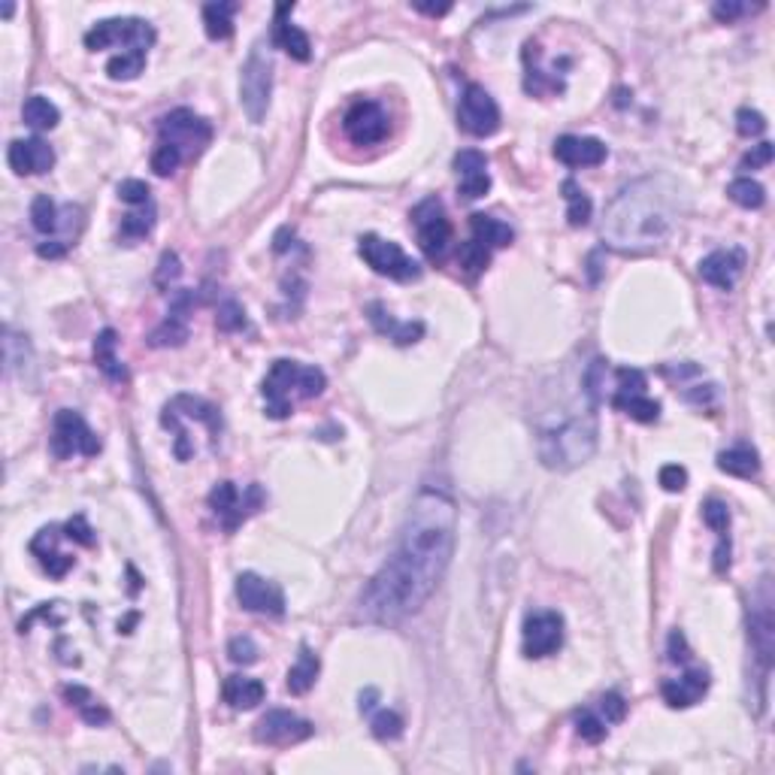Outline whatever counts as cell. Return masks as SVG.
<instances>
[{"label":"cell","mask_w":775,"mask_h":775,"mask_svg":"<svg viewBox=\"0 0 775 775\" xmlns=\"http://www.w3.org/2000/svg\"><path fill=\"white\" fill-rule=\"evenodd\" d=\"M458 509L449 494L425 488L412 500L394 555L361 594V615L375 624H400L430 600L452 564Z\"/></svg>","instance_id":"cell-1"},{"label":"cell","mask_w":775,"mask_h":775,"mask_svg":"<svg viewBox=\"0 0 775 775\" xmlns=\"http://www.w3.org/2000/svg\"><path fill=\"white\" fill-rule=\"evenodd\" d=\"M682 191L669 176H645L618 191L603 221V239L624 254H642L667 243L678 221Z\"/></svg>","instance_id":"cell-2"},{"label":"cell","mask_w":775,"mask_h":775,"mask_svg":"<svg viewBox=\"0 0 775 775\" xmlns=\"http://www.w3.org/2000/svg\"><path fill=\"white\" fill-rule=\"evenodd\" d=\"M597 452V412L594 406L585 412H573L564 421L539 430V461L548 469L566 473L590 461Z\"/></svg>","instance_id":"cell-3"},{"label":"cell","mask_w":775,"mask_h":775,"mask_svg":"<svg viewBox=\"0 0 775 775\" xmlns=\"http://www.w3.org/2000/svg\"><path fill=\"white\" fill-rule=\"evenodd\" d=\"M270 91H273V61L261 46H254L243 64V76H239V103L254 125H261L267 116Z\"/></svg>","instance_id":"cell-4"},{"label":"cell","mask_w":775,"mask_h":775,"mask_svg":"<svg viewBox=\"0 0 775 775\" xmlns=\"http://www.w3.org/2000/svg\"><path fill=\"white\" fill-rule=\"evenodd\" d=\"M155 43V28L142 19H107L98 22L85 34V46L91 52L109 49V46H127V49L146 52Z\"/></svg>","instance_id":"cell-5"},{"label":"cell","mask_w":775,"mask_h":775,"mask_svg":"<svg viewBox=\"0 0 775 775\" xmlns=\"http://www.w3.org/2000/svg\"><path fill=\"white\" fill-rule=\"evenodd\" d=\"M357 252H361V258L370 263L379 276L397 279V282H412V279L421 276L418 261H412L409 254H406L397 243H391V239L366 234V237H361Z\"/></svg>","instance_id":"cell-6"},{"label":"cell","mask_w":775,"mask_h":775,"mask_svg":"<svg viewBox=\"0 0 775 775\" xmlns=\"http://www.w3.org/2000/svg\"><path fill=\"white\" fill-rule=\"evenodd\" d=\"M49 449L58 461H67L73 454H91L100 452V439L91 434V427L85 425V418L73 409H61L55 415V425H52V439H49Z\"/></svg>","instance_id":"cell-7"},{"label":"cell","mask_w":775,"mask_h":775,"mask_svg":"<svg viewBox=\"0 0 775 775\" xmlns=\"http://www.w3.org/2000/svg\"><path fill=\"white\" fill-rule=\"evenodd\" d=\"M412 225L418 230V245L430 261H443L452 243V225L445 219V210L436 197L418 203L412 210Z\"/></svg>","instance_id":"cell-8"},{"label":"cell","mask_w":775,"mask_h":775,"mask_svg":"<svg viewBox=\"0 0 775 775\" xmlns=\"http://www.w3.org/2000/svg\"><path fill=\"white\" fill-rule=\"evenodd\" d=\"M158 133H161V142H170L182 155H201L206 142L212 140V127L191 109H173L170 116H164Z\"/></svg>","instance_id":"cell-9"},{"label":"cell","mask_w":775,"mask_h":775,"mask_svg":"<svg viewBox=\"0 0 775 775\" xmlns=\"http://www.w3.org/2000/svg\"><path fill=\"white\" fill-rule=\"evenodd\" d=\"M300 370L297 361H276L270 366L267 379L261 385L263 403H267V415L282 421L291 415V394L300 397Z\"/></svg>","instance_id":"cell-10"},{"label":"cell","mask_w":775,"mask_h":775,"mask_svg":"<svg viewBox=\"0 0 775 775\" xmlns=\"http://www.w3.org/2000/svg\"><path fill=\"white\" fill-rule=\"evenodd\" d=\"M461 127L473 137H491L500 131V107L482 85H467L458 109Z\"/></svg>","instance_id":"cell-11"},{"label":"cell","mask_w":775,"mask_h":775,"mask_svg":"<svg viewBox=\"0 0 775 775\" xmlns=\"http://www.w3.org/2000/svg\"><path fill=\"white\" fill-rule=\"evenodd\" d=\"M521 645L527 658H548L564 645V618L557 612H533L524 621Z\"/></svg>","instance_id":"cell-12"},{"label":"cell","mask_w":775,"mask_h":775,"mask_svg":"<svg viewBox=\"0 0 775 775\" xmlns=\"http://www.w3.org/2000/svg\"><path fill=\"white\" fill-rule=\"evenodd\" d=\"M342 131L357 146H373L388 137V113L373 100H357L342 118Z\"/></svg>","instance_id":"cell-13"},{"label":"cell","mask_w":775,"mask_h":775,"mask_svg":"<svg viewBox=\"0 0 775 775\" xmlns=\"http://www.w3.org/2000/svg\"><path fill=\"white\" fill-rule=\"evenodd\" d=\"M237 600L243 609L258 615H282L285 612V594L276 581H267L258 573H243L237 579Z\"/></svg>","instance_id":"cell-14"},{"label":"cell","mask_w":775,"mask_h":775,"mask_svg":"<svg viewBox=\"0 0 775 775\" xmlns=\"http://www.w3.org/2000/svg\"><path fill=\"white\" fill-rule=\"evenodd\" d=\"M309 736H313V724L300 721L297 715L285 712V709L267 712L254 727V739L267 742V745H288V742H303Z\"/></svg>","instance_id":"cell-15"},{"label":"cell","mask_w":775,"mask_h":775,"mask_svg":"<svg viewBox=\"0 0 775 775\" xmlns=\"http://www.w3.org/2000/svg\"><path fill=\"white\" fill-rule=\"evenodd\" d=\"M751 645H754V651H757V658H761L763 669H770L772 667V651H775V618H772L770 579H763L761 600H754V609H751Z\"/></svg>","instance_id":"cell-16"},{"label":"cell","mask_w":775,"mask_h":775,"mask_svg":"<svg viewBox=\"0 0 775 775\" xmlns=\"http://www.w3.org/2000/svg\"><path fill=\"white\" fill-rule=\"evenodd\" d=\"M6 161L19 176H39L49 173L55 167V149L46 140L30 137V140H15L6 149Z\"/></svg>","instance_id":"cell-17"},{"label":"cell","mask_w":775,"mask_h":775,"mask_svg":"<svg viewBox=\"0 0 775 775\" xmlns=\"http://www.w3.org/2000/svg\"><path fill=\"white\" fill-rule=\"evenodd\" d=\"M742 270H745V252L742 249H721L700 261L702 282H709L712 288H721V291H730V288L736 285Z\"/></svg>","instance_id":"cell-18"},{"label":"cell","mask_w":775,"mask_h":775,"mask_svg":"<svg viewBox=\"0 0 775 775\" xmlns=\"http://www.w3.org/2000/svg\"><path fill=\"white\" fill-rule=\"evenodd\" d=\"M606 146L597 137H557L555 142V158L566 167H597L606 161Z\"/></svg>","instance_id":"cell-19"},{"label":"cell","mask_w":775,"mask_h":775,"mask_svg":"<svg viewBox=\"0 0 775 775\" xmlns=\"http://www.w3.org/2000/svg\"><path fill=\"white\" fill-rule=\"evenodd\" d=\"M709 691V673L706 669H688L682 678H676V682H667L663 685V700L669 702L673 709H688L693 706L702 693Z\"/></svg>","instance_id":"cell-20"},{"label":"cell","mask_w":775,"mask_h":775,"mask_svg":"<svg viewBox=\"0 0 775 775\" xmlns=\"http://www.w3.org/2000/svg\"><path fill=\"white\" fill-rule=\"evenodd\" d=\"M179 415H185V418H194V421H203V425L210 427L215 436H219L221 415H219V409H215L212 403L201 400V397H191V394H179V397H173V400L164 406L161 418H179Z\"/></svg>","instance_id":"cell-21"},{"label":"cell","mask_w":775,"mask_h":775,"mask_svg":"<svg viewBox=\"0 0 775 775\" xmlns=\"http://www.w3.org/2000/svg\"><path fill=\"white\" fill-rule=\"evenodd\" d=\"M210 509L221 518V521H225L228 530H234V527L249 515V509H245V503H243V497H239V491L234 488V482L215 485V488L210 491Z\"/></svg>","instance_id":"cell-22"},{"label":"cell","mask_w":775,"mask_h":775,"mask_svg":"<svg viewBox=\"0 0 775 775\" xmlns=\"http://www.w3.org/2000/svg\"><path fill=\"white\" fill-rule=\"evenodd\" d=\"M294 6H288V4H282L276 10V43H279V49H285L288 55H291L294 61H309L313 58V43H309V37L303 34L300 28H294L291 22H285V15L291 13Z\"/></svg>","instance_id":"cell-23"},{"label":"cell","mask_w":775,"mask_h":775,"mask_svg":"<svg viewBox=\"0 0 775 775\" xmlns=\"http://www.w3.org/2000/svg\"><path fill=\"white\" fill-rule=\"evenodd\" d=\"M263 685L258 678H249V676H228L225 678V688H221V697L225 702H230L239 712H249L258 702H263Z\"/></svg>","instance_id":"cell-24"},{"label":"cell","mask_w":775,"mask_h":775,"mask_svg":"<svg viewBox=\"0 0 775 775\" xmlns=\"http://www.w3.org/2000/svg\"><path fill=\"white\" fill-rule=\"evenodd\" d=\"M469 228H473V239L476 243H482L485 249H506V245H512V228L506 225V221L494 219V215H469Z\"/></svg>","instance_id":"cell-25"},{"label":"cell","mask_w":775,"mask_h":775,"mask_svg":"<svg viewBox=\"0 0 775 775\" xmlns=\"http://www.w3.org/2000/svg\"><path fill=\"white\" fill-rule=\"evenodd\" d=\"M718 469L727 476L736 478H754L761 473V461H757L754 449H745V445H736V449H727L718 454Z\"/></svg>","instance_id":"cell-26"},{"label":"cell","mask_w":775,"mask_h":775,"mask_svg":"<svg viewBox=\"0 0 775 775\" xmlns=\"http://www.w3.org/2000/svg\"><path fill=\"white\" fill-rule=\"evenodd\" d=\"M318 669H322V663H318V654L309 651L306 645H303L300 654H297V663H294V667L288 669V691L297 693V697H300V693H306V691L315 685Z\"/></svg>","instance_id":"cell-27"},{"label":"cell","mask_w":775,"mask_h":775,"mask_svg":"<svg viewBox=\"0 0 775 775\" xmlns=\"http://www.w3.org/2000/svg\"><path fill=\"white\" fill-rule=\"evenodd\" d=\"M612 406L615 409H621L624 415H630V418L639 421V425H654V421L660 418V403L651 400V397H645V394H615Z\"/></svg>","instance_id":"cell-28"},{"label":"cell","mask_w":775,"mask_h":775,"mask_svg":"<svg viewBox=\"0 0 775 775\" xmlns=\"http://www.w3.org/2000/svg\"><path fill=\"white\" fill-rule=\"evenodd\" d=\"M22 118H25V125L34 127V131H52V127L61 122V113L49 98L34 94V98H28L25 107H22Z\"/></svg>","instance_id":"cell-29"},{"label":"cell","mask_w":775,"mask_h":775,"mask_svg":"<svg viewBox=\"0 0 775 775\" xmlns=\"http://www.w3.org/2000/svg\"><path fill=\"white\" fill-rule=\"evenodd\" d=\"M116 331H103L98 340H94V361L103 373L109 375L113 382H127V370L125 364L116 357Z\"/></svg>","instance_id":"cell-30"},{"label":"cell","mask_w":775,"mask_h":775,"mask_svg":"<svg viewBox=\"0 0 775 775\" xmlns=\"http://www.w3.org/2000/svg\"><path fill=\"white\" fill-rule=\"evenodd\" d=\"M64 700L70 702V706H76V712L85 718L88 724H107L109 721V712L107 709L100 706L98 700L91 697V691L88 688H79V685H67V688H64Z\"/></svg>","instance_id":"cell-31"},{"label":"cell","mask_w":775,"mask_h":775,"mask_svg":"<svg viewBox=\"0 0 775 775\" xmlns=\"http://www.w3.org/2000/svg\"><path fill=\"white\" fill-rule=\"evenodd\" d=\"M142 67H146V52L140 49H125L122 55H113L107 61V73L116 82H131L142 73Z\"/></svg>","instance_id":"cell-32"},{"label":"cell","mask_w":775,"mask_h":775,"mask_svg":"<svg viewBox=\"0 0 775 775\" xmlns=\"http://www.w3.org/2000/svg\"><path fill=\"white\" fill-rule=\"evenodd\" d=\"M727 197L736 206H742V210H761L766 203V188L757 179L742 176V179H733L730 185H727Z\"/></svg>","instance_id":"cell-33"},{"label":"cell","mask_w":775,"mask_h":775,"mask_svg":"<svg viewBox=\"0 0 775 775\" xmlns=\"http://www.w3.org/2000/svg\"><path fill=\"white\" fill-rule=\"evenodd\" d=\"M564 197H566V219H570L573 228H585L590 221V212H594V203H590V197L581 191L579 185H575L573 179L564 182Z\"/></svg>","instance_id":"cell-34"},{"label":"cell","mask_w":775,"mask_h":775,"mask_svg":"<svg viewBox=\"0 0 775 775\" xmlns=\"http://www.w3.org/2000/svg\"><path fill=\"white\" fill-rule=\"evenodd\" d=\"M237 13V4H210L203 6V25L210 39H228L234 34V19L230 15Z\"/></svg>","instance_id":"cell-35"},{"label":"cell","mask_w":775,"mask_h":775,"mask_svg":"<svg viewBox=\"0 0 775 775\" xmlns=\"http://www.w3.org/2000/svg\"><path fill=\"white\" fill-rule=\"evenodd\" d=\"M188 340V327H185V315L173 313L167 322L158 327L155 333L149 337V342L155 349H164V346H182V342Z\"/></svg>","instance_id":"cell-36"},{"label":"cell","mask_w":775,"mask_h":775,"mask_svg":"<svg viewBox=\"0 0 775 775\" xmlns=\"http://www.w3.org/2000/svg\"><path fill=\"white\" fill-rule=\"evenodd\" d=\"M30 225H34L39 234H52V230L58 228V210H55V203L46 194L34 197V203H30Z\"/></svg>","instance_id":"cell-37"},{"label":"cell","mask_w":775,"mask_h":775,"mask_svg":"<svg viewBox=\"0 0 775 775\" xmlns=\"http://www.w3.org/2000/svg\"><path fill=\"white\" fill-rule=\"evenodd\" d=\"M458 261H461V267L467 270V273H473V276H476V273H482V270L491 263V249H485L482 243H476V239H469V243H463V245H461Z\"/></svg>","instance_id":"cell-38"},{"label":"cell","mask_w":775,"mask_h":775,"mask_svg":"<svg viewBox=\"0 0 775 775\" xmlns=\"http://www.w3.org/2000/svg\"><path fill=\"white\" fill-rule=\"evenodd\" d=\"M370 730H373V736H375V739H382V742L400 739V733H403V718L397 715V712H388V709H382V712L370 721Z\"/></svg>","instance_id":"cell-39"},{"label":"cell","mask_w":775,"mask_h":775,"mask_svg":"<svg viewBox=\"0 0 775 775\" xmlns=\"http://www.w3.org/2000/svg\"><path fill=\"white\" fill-rule=\"evenodd\" d=\"M454 170H458L461 179L488 173V158H485V151H478V149H461L458 155H454Z\"/></svg>","instance_id":"cell-40"},{"label":"cell","mask_w":775,"mask_h":775,"mask_svg":"<svg viewBox=\"0 0 775 775\" xmlns=\"http://www.w3.org/2000/svg\"><path fill=\"white\" fill-rule=\"evenodd\" d=\"M155 228V206H146V212H131V215H125V221H122V237H127V239H140V237H146L149 230Z\"/></svg>","instance_id":"cell-41"},{"label":"cell","mask_w":775,"mask_h":775,"mask_svg":"<svg viewBox=\"0 0 775 775\" xmlns=\"http://www.w3.org/2000/svg\"><path fill=\"white\" fill-rule=\"evenodd\" d=\"M182 151L170 146V142H158V149L151 151V170H155L158 176H170L176 173V167L182 164Z\"/></svg>","instance_id":"cell-42"},{"label":"cell","mask_w":775,"mask_h":775,"mask_svg":"<svg viewBox=\"0 0 775 775\" xmlns=\"http://www.w3.org/2000/svg\"><path fill=\"white\" fill-rule=\"evenodd\" d=\"M575 733L585 742H590V745H597V742L606 739V721L594 712H579L575 715Z\"/></svg>","instance_id":"cell-43"},{"label":"cell","mask_w":775,"mask_h":775,"mask_svg":"<svg viewBox=\"0 0 775 775\" xmlns=\"http://www.w3.org/2000/svg\"><path fill=\"white\" fill-rule=\"evenodd\" d=\"M228 658L234 663H243V667H249V663L258 660V645H254L252 636H234L228 642Z\"/></svg>","instance_id":"cell-44"},{"label":"cell","mask_w":775,"mask_h":775,"mask_svg":"<svg viewBox=\"0 0 775 775\" xmlns=\"http://www.w3.org/2000/svg\"><path fill=\"white\" fill-rule=\"evenodd\" d=\"M702 521L712 527L715 533H727V527H730V509H727V503L709 500L706 506H702Z\"/></svg>","instance_id":"cell-45"},{"label":"cell","mask_w":775,"mask_h":775,"mask_svg":"<svg viewBox=\"0 0 775 775\" xmlns=\"http://www.w3.org/2000/svg\"><path fill=\"white\" fill-rule=\"evenodd\" d=\"M736 131L742 133V137H761V133L766 131V118L757 113V109H739L736 113Z\"/></svg>","instance_id":"cell-46"},{"label":"cell","mask_w":775,"mask_h":775,"mask_svg":"<svg viewBox=\"0 0 775 775\" xmlns=\"http://www.w3.org/2000/svg\"><path fill=\"white\" fill-rule=\"evenodd\" d=\"M215 324H219L221 331H239V327L245 324V313H243V306H239V303H234V300L221 303V306H219V315H215Z\"/></svg>","instance_id":"cell-47"},{"label":"cell","mask_w":775,"mask_h":775,"mask_svg":"<svg viewBox=\"0 0 775 775\" xmlns=\"http://www.w3.org/2000/svg\"><path fill=\"white\" fill-rule=\"evenodd\" d=\"M327 388V379L318 366H303L300 370V397H318Z\"/></svg>","instance_id":"cell-48"},{"label":"cell","mask_w":775,"mask_h":775,"mask_svg":"<svg viewBox=\"0 0 775 775\" xmlns=\"http://www.w3.org/2000/svg\"><path fill=\"white\" fill-rule=\"evenodd\" d=\"M149 194H151L149 185L140 179H125L122 185H118V197L131 206H149Z\"/></svg>","instance_id":"cell-49"},{"label":"cell","mask_w":775,"mask_h":775,"mask_svg":"<svg viewBox=\"0 0 775 775\" xmlns=\"http://www.w3.org/2000/svg\"><path fill=\"white\" fill-rule=\"evenodd\" d=\"M685 485H688V469L678 467V463H667V467L660 469V488L669 491V494H678L685 491Z\"/></svg>","instance_id":"cell-50"},{"label":"cell","mask_w":775,"mask_h":775,"mask_svg":"<svg viewBox=\"0 0 775 775\" xmlns=\"http://www.w3.org/2000/svg\"><path fill=\"white\" fill-rule=\"evenodd\" d=\"M618 375V394H645V373L642 370H624L615 373Z\"/></svg>","instance_id":"cell-51"},{"label":"cell","mask_w":775,"mask_h":775,"mask_svg":"<svg viewBox=\"0 0 775 775\" xmlns=\"http://www.w3.org/2000/svg\"><path fill=\"white\" fill-rule=\"evenodd\" d=\"M64 530H67L64 537L79 542V546H94V530H91V524L85 521V515H73Z\"/></svg>","instance_id":"cell-52"},{"label":"cell","mask_w":775,"mask_h":775,"mask_svg":"<svg viewBox=\"0 0 775 775\" xmlns=\"http://www.w3.org/2000/svg\"><path fill=\"white\" fill-rule=\"evenodd\" d=\"M491 188V176L488 173H478V176H467V179H461V194L467 197V201H478V197H485Z\"/></svg>","instance_id":"cell-53"},{"label":"cell","mask_w":775,"mask_h":775,"mask_svg":"<svg viewBox=\"0 0 775 775\" xmlns=\"http://www.w3.org/2000/svg\"><path fill=\"white\" fill-rule=\"evenodd\" d=\"M39 564H43V570L52 575V579H64V575H67L70 570H73V557H67V555H58V551H52V555H46V557H39Z\"/></svg>","instance_id":"cell-54"},{"label":"cell","mask_w":775,"mask_h":775,"mask_svg":"<svg viewBox=\"0 0 775 775\" xmlns=\"http://www.w3.org/2000/svg\"><path fill=\"white\" fill-rule=\"evenodd\" d=\"M600 712H603L606 724H615V721H621V718H624L627 702H624V697H618V693H606V697L600 700Z\"/></svg>","instance_id":"cell-55"},{"label":"cell","mask_w":775,"mask_h":775,"mask_svg":"<svg viewBox=\"0 0 775 775\" xmlns=\"http://www.w3.org/2000/svg\"><path fill=\"white\" fill-rule=\"evenodd\" d=\"M770 161H772V142H761V146H754L742 158V170H761Z\"/></svg>","instance_id":"cell-56"},{"label":"cell","mask_w":775,"mask_h":775,"mask_svg":"<svg viewBox=\"0 0 775 775\" xmlns=\"http://www.w3.org/2000/svg\"><path fill=\"white\" fill-rule=\"evenodd\" d=\"M182 276V267H179V258H176L173 252H167L164 258H161V267H158V276H155V282L161 285V288H167L170 282H176V279Z\"/></svg>","instance_id":"cell-57"},{"label":"cell","mask_w":775,"mask_h":775,"mask_svg":"<svg viewBox=\"0 0 775 775\" xmlns=\"http://www.w3.org/2000/svg\"><path fill=\"white\" fill-rule=\"evenodd\" d=\"M745 13H751V6L748 4H736V0H727V4H715L712 6V15L718 22H727V25H730V22H736L739 15H745Z\"/></svg>","instance_id":"cell-58"},{"label":"cell","mask_w":775,"mask_h":775,"mask_svg":"<svg viewBox=\"0 0 775 775\" xmlns=\"http://www.w3.org/2000/svg\"><path fill=\"white\" fill-rule=\"evenodd\" d=\"M691 651H688V642H685V633L682 630H673L669 633V660L673 663H688Z\"/></svg>","instance_id":"cell-59"},{"label":"cell","mask_w":775,"mask_h":775,"mask_svg":"<svg viewBox=\"0 0 775 775\" xmlns=\"http://www.w3.org/2000/svg\"><path fill=\"white\" fill-rule=\"evenodd\" d=\"M64 252H67V243H61V239H46V243L37 245L39 258H61Z\"/></svg>","instance_id":"cell-60"},{"label":"cell","mask_w":775,"mask_h":775,"mask_svg":"<svg viewBox=\"0 0 775 775\" xmlns=\"http://www.w3.org/2000/svg\"><path fill=\"white\" fill-rule=\"evenodd\" d=\"M730 566V539L721 533V542H718V551H715V570L724 573Z\"/></svg>","instance_id":"cell-61"},{"label":"cell","mask_w":775,"mask_h":775,"mask_svg":"<svg viewBox=\"0 0 775 775\" xmlns=\"http://www.w3.org/2000/svg\"><path fill=\"white\" fill-rule=\"evenodd\" d=\"M415 10H418V13H427V15H445V13L452 10V6H445V4H443V6H434V4H415Z\"/></svg>","instance_id":"cell-62"},{"label":"cell","mask_w":775,"mask_h":775,"mask_svg":"<svg viewBox=\"0 0 775 775\" xmlns=\"http://www.w3.org/2000/svg\"><path fill=\"white\" fill-rule=\"evenodd\" d=\"M52 606H55V603H46L43 609H37V612H39V615H49V612H52ZM34 618H37V615H30L28 621H22V633H25V630L30 627V621H34Z\"/></svg>","instance_id":"cell-63"}]
</instances>
